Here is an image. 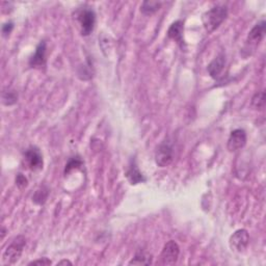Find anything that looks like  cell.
Returning <instances> with one entry per match:
<instances>
[{
    "label": "cell",
    "mask_w": 266,
    "mask_h": 266,
    "mask_svg": "<svg viewBox=\"0 0 266 266\" xmlns=\"http://www.w3.org/2000/svg\"><path fill=\"white\" fill-rule=\"evenodd\" d=\"M18 101V95L15 91H3L2 92V103L4 105H13Z\"/></svg>",
    "instance_id": "17"
},
{
    "label": "cell",
    "mask_w": 266,
    "mask_h": 266,
    "mask_svg": "<svg viewBox=\"0 0 266 266\" xmlns=\"http://www.w3.org/2000/svg\"><path fill=\"white\" fill-rule=\"evenodd\" d=\"M183 31H184V23L181 20H177L170 26L167 30V37L177 42V44L183 49L184 40H183Z\"/></svg>",
    "instance_id": "10"
},
{
    "label": "cell",
    "mask_w": 266,
    "mask_h": 266,
    "mask_svg": "<svg viewBox=\"0 0 266 266\" xmlns=\"http://www.w3.org/2000/svg\"><path fill=\"white\" fill-rule=\"evenodd\" d=\"M26 244V239L24 236L19 235L13 239V241L6 247L3 253L2 260L4 264H15L21 258V255Z\"/></svg>",
    "instance_id": "2"
},
{
    "label": "cell",
    "mask_w": 266,
    "mask_h": 266,
    "mask_svg": "<svg viewBox=\"0 0 266 266\" xmlns=\"http://www.w3.org/2000/svg\"><path fill=\"white\" fill-rule=\"evenodd\" d=\"M126 178L131 185H136L138 183H143L146 181L144 175L141 174L140 171L138 170L137 164L134 159H132V160L130 161L129 167L126 172Z\"/></svg>",
    "instance_id": "12"
},
{
    "label": "cell",
    "mask_w": 266,
    "mask_h": 266,
    "mask_svg": "<svg viewBox=\"0 0 266 266\" xmlns=\"http://www.w3.org/2000/svg\"><path fill=\"white\" fill-rule=\"evenodd\" d=\"M250 242V235L245 229H239L235 231L229 239V244L232 251L241 253L243 252Z\"/></svg>",
    "instance_id": "6"
},
{
    "label": "cell",
    "mask_w": 266,
    "mask_h": 266,
    "mask_svg": "<svg viewBox=\"0 0 266 266\" xmlns=\"http://www.w3.org/2000/svg\"><path fill=\"white\" fill-rule=\"evenodd\" d=\"M174 159V149L173 145L168 139L163 140L158 146L155 152V161L158 166L165 167L170 165Z\"/></svg>",
    "instance_id": "4"
},
{
    "label": "cell",
    "mask_w": 266,
    "mask_h": 266,
    "mask_svg": "<svg viewBox=\"0 0 266 266\" xmlns=\"http://www.w3.org/2000/svg\"><path fill=\"white\" fill-rule=\"evenodd\" d=\"M264 104H265V93L262 91L255 94V96L252 98V105L256 109H261L264 107Z\"/></svg>",
    "instance_id": "18"
},
{
    "label": "cell",
    "mask_w": 266,
    "mask_h": 266,
    "mask_svg": "<svg viewBox=\"0 0 266 266\" xmlns=\"http://www.w3.org/2000/svg\"><path fill=\"white\" fill-rule=\"evenodd\" d=\"M24 160L30 171H40L43 168V155L38 147L31 146L24 152Z\"/></svg>",
    "instance_id": "5"
},
{
    "label": "cell",
    "mask_w": 266,
    "mask_h": 266,
    "mask_svg": "<svg viewBox=\"0 0 266 266\" xmlns=\"http://www.w3.org/2000/svg\"><path fill=\"white\" fill-rule=\"evenodd\" d=\"M52 262L51 260H49L48 258H41L39 260H34V261H31L28 265H43V266H48V265H51Z\"/></svg>",
    "instance_id": "22"
},
{
    "label": "cell",
    "mask_w": 266,
    "mask_h": 266,
    "mask_svg": "<svg viewBox=\"0 0 266 266\" xmlns=\"http://www.w3.org/2000/svg\"><path fill=\"white\" fill-rule=\"evenodd\" d=\"M48 196H49V189L45 185H44V186H41V187L35 191L34 196L32 197V201L33 203L37 204V205H43V204L47 201Z\"/></svg>",
    "instance_id": "15"
},
{
    "label": "cell",
    "mask_w": 266,
    "mask_h": 266,
    "mask_svg": "<svg viewBox=\"0 0 266 266\" xmlns=\"http://www.w3.org/2000/svg\"><path fill=\"white\" fill-rule=\"evenodd\" d=\"M82 165V160L80 159V157H73L71 158L69 162L66 164V168H65V174H69L71 171L74 170V168H77L79 166Z\"/></svg>",
    "instance_id": "19"
},
{
    "label": "cell",
    "mask_w": 266,
    "mask_h": 266,
    "mask_svg": "<svg viewBox=\"0 0 266 266\" xmlns=\"http://www.w3.org/2000/svg\"><path fill=\"white\" fill-rule=\"evenodd\" d=\"M161 6V2L158 1H145L140 6V12L145 15H152L156 13Z\"/></svg>",
    "instance_id": "16"
},
{
    "label": "cell",
    "mask_w": 266,
    "mask_h": 266,
    "mask_svg": "<svg viewBox=\"0 0 266 266\" xmlns=\"http://www.w3.org/2000/svg\"><path fill=\"white\" fill-rule=\"evenodd\" d=\"M180 254V247L176 241L170 240L163 246L160 259L163 265H174L178 261Z\"/></svg>",
    "instance_id": "7"
},
{
    "label": "cell",
    "mask_w": 266,
    "mask_h": 266,
    "mask_svg": "<svg viewBox=\"0 0 266 266\" xmlns=\"http://www.w3.org/2000/svg\"><path fill=\"white\" fill-rule=\"evenodd\" d=\"M246 144V132L243 129H235L231 132L228 139V150L230 152H235L242 149Z\"/></svg>",
    "instance_id": "8"
},
{
    "label": "cell",
    "mask_w": 266,
    "mask_h": 266,
    "mask_svg": "<svg viewBox=\"0 0 266 266\" xmlns=\"http://www.w3.org/2000/svg\"><path fill=\"white\" fill-rule=\"evenodd\" d=\"M56 265H57V266H61V265H72V262H71L70 260L65 259V260H61V261H59V262H58Z\"/></svg>",
    "instance_id": "23"
},
{
    "label": "cell",
    "mask_w": 266,
    "mask_h": 266,
    "mask_svg": "<svg viewBox=\"0 0 266 266\" xmlns=\"http://www.w3.org/2000/svg\"><path fill=\"white\" fill-rule=\"evenodd\" d=\"M265 31H266V22L262 20L257 23L252 28V30L249 32V35H247V43L258 45L264 38Z\"/></svg>",
    "instance_id": "11"
},
{
    "label": "cell",
    "mask_w": 266,
    "mask_h": 266,
    "mask_svg": "<svg viewBox=\"0 0 266 266\" xmlns=\"http://www.w3.org/2000/svg\"><path fill=\"white\" fill-rule=\"evenodd\" d=\"M4 235H5V230H4V228H2V234H1V238H3V237H4Z\"/></svg>",
    "instance_id": "24"
},
{
    "label": "cell",
    "mask_w": 266,
    "mask_h": 266,
    "mask_svg": "<svg viewBox=\"0 0 266 266\" xmlns=\"http://www.w3.org/2000/svg\"><path fill=\"white\" fill-rule=\"evenodd\" d=\"M153 263V257L151 254H148L144 251H139L135 254L129 265H151Z\"/></svg>",
    "instance_id": "14"
},
{
    "label": "cell",
    "mask_w": 266,
    "mask_h": 266,
    "mask_svg": "<svg viewBox=\"0 0 266 266\" xmlns=\"http://www.w3.org/2000/svg\"><path fill=\"white\" fill-rule=\"evenodd\" d=\"M46 43L41 41L35 48L34 54L29 59V66L31 68H41L46 64Z\"/></svg>",
    "instance_id": "9"
},
{
    "label": "cell",
    "mask_w": 266,
    "mask_h": 266,
    "mask_svg": "<svg viewBox=\"0 0 266 266\" xmlns=\"http://www.w3.org/2000/svg\"><path fill=\"white\" fill-rule=\"evenodd\" d=\"M16 185L20 189H23V188L26 187V186L28 185V180H27V178H26V177L23 174L19 173V174L17 175V177H16Z\"/></svg>",
    "instance_id": "20"
},
{
    "label": "cell",
    "mask_w": 266,
    "mask_h": 266,
    "mask_svg": "<svg viewBox=\"0 0 266 266\" xmlns=\"http://www.w3.org/2000/svg\"><path fill=\"white\" fill-rule=\"evenodd\" d=\"M226 65V57L224 54H219L217 55L211 63L208 65V73L212 78H218V76L221 74V72L224 71Z\"/></svg>",
    "instance_id": "13"
},
{
    "label": "cell",
    "mask_w": 266,
    "mask_h": 266,
    "mask_svg": "<svg viewBox=\"0 0 266 266\" xmlns=\"http://www.w3.org/2000/svg\"><path fill=\"white\" fill-rule=\"evenodd\" d=\"M13 29H14V23L13 22H7V23L3 24L2 28H1L3 37H7V35H10V33L13 31Z\"/></svg>",
    "instance_id": "21"
},
{
    "label": "cell",
    "mask_w": 266,
    "mask_h": 266,
    "mask_svg": "<svg viewBox=\"0 0 266 266\" xmlns=\"http://www.w3.org/2000/svg\"><path fill=\"white\" fill-rule=\"evenodd\" d=\"M77 20L80 25V31L82 35H90L96 24V14L90 7H84L77 14Z\"/></svg>",
    "instance_id": "3"
},
{
    "label": "cell",
    "mask_w": 266,
    "mask_h": 266,
    "mask_svg": "<svg viewBox=\"0 0 266 266\" xmlns=\"http://www.w3.org/2000/svg\"><path fill=\"white\" fill-rule=\"evenodd\" d=\"M228 17V10L226 6L216 5L211 7L202 16V22L207 33L215 31Z\"/></svg>",
    "instance_id": "1"
}]
</instances>
